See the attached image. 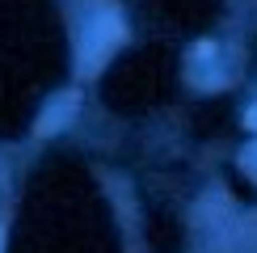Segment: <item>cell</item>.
<instances>
[{
	"label": "cell",
	"instance_id": "277c9868",
	"mask_svg": "<svg viewBox=\"0 0 257 253\" xmlns=\"http://www.w3.org/2000/svg\"><path fill=\"white\" fill-rule=\"evenodd\" d=\"M249 126H253V131H257V105H253V110H249Z\"/></svg>",
	"mask_w": 257,
	"mask_h": 253
},
{
	"label": "cell",
	"instance_id": "3957f363",
	"mask_svg": "<svg viewBox=\"0 0 257 253\" xmlns=\"http://www.w3.org/2000/svg\"><path fill=\"white\" fill-rule=\"evenodd\" d=\"M240 165H244V169H249V173L257 177V144H253V148H244V152H240Z\"/></svg>",
	"mask_w": 257,
	"mask_h": 253
},
{
	"label": "cell",
	"instance_id": "5b68a950",
	"mask_svg": "<svg viewBox=\"0 0 257 253\" xmlns=\"http://www.w3.org/2000/svg\"><path fill=\"white\" fill-rule=\"evenodd\" d=\"M0 253H5V228H0Z\"/></svg>",
	"mask_w": 257,
	"mask_h": 253
},
{
	"label": "cell",
	"instance_id": "6da1fadb",
	"mask_svg": "<svg viewBox=\"0 0 257 253\" xmlns=\"http://www.w3.org/2000/svg\"><path fill=\"white\" fill-rule=\"evenodd\" d=\"M122 42V26L114 13H101L93 21L89 30H84V42H80V72H97L105 59H110V51Z\"/></svg>",
	"mask_w": 257,
	"mask_h": 253
},
{
	"label": "cell",
	"instance_id": "7a4b0ae2",
	"mask_svg": "<svg viewBox=\"0 0 257 253\" xmlns=\"http://www.w3.org/2000/svg\"><path fill=\"white\" fill-rule=\"evenodd\" d=\"M76 110H80V93H55V97H51V105L47 110L38 114V122H34V135L42 140V135H55L59 126H68L72 118H76Z\"/></svg>",
	"mask_w": 257,
	"mask_h": 253
}]
</instances>
